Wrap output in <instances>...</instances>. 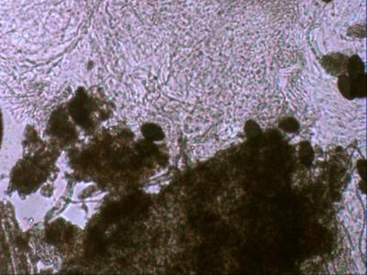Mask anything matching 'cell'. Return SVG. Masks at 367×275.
Segmentation results:
<instances>
[{"label": "cell", "mask_w": 367, "mask_h": 275, "mask_svg": "<svg viewBox=\"0 0 367 275\" xmlns=\"http://www.w3.org/2000/svg\"><path fill=\"white\" fill-rule=\"evenodd\" d=\"M322 65L330 73L340 74L347 68L348 59L343 54L335 53L324 57V59L322 60Z\"/></svg>", "instance_id": "6da1fadb"}, {"label": "cell", "mask_w": 367, "mask_h": 275, "mask_svg": "<svg viewBox=\"0 0 367 275\" xmlns=\"http://www.w3.org/2000/svg\"><path fill=\"white\" fill-rule=\"evenodd\" d=\"M323 1H324V2H326V3H329V2H331L332 0H323Z\"/></svg>", "instance_id": "3957f363"}, {"label": "cell", "mask_w": 367, "mask_h": 275, "mask_svg": "<svg viewBox=\"0 0 367 275\" xmlns=\"http://www.w3.org/2000/svg\"><path fill=\"white\" fill-rule=\"evenodd\" d=\"M1 136H2V121H1V116H0V142H1Z\"/></svg>", "instance_id": "7a4b0ae2"}]
</instances>
